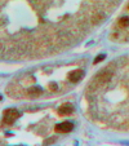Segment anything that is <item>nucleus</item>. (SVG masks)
Masks as SVG:
<instances>
[{
    "mask_svg": "<svg viewBox=\"0 0 129 146\" xmlns=\"http://www.w3.org/2000/svg\"><path fill=\"white\" fill-rule=\"evenodd\" d=\"M19 115H21V114H19L18 111L16 110V109H8V110L4 111L3 123H4V124H8V125H11V124L14 123V120H17V119L19 118Z\"/></svg>",
    "mask_w": 129,
    "mask_h": 146,
    "instance_id": "nucleus-1",
    "label": "nucleus"
},
{
    "mask_svg": "<svg viewBox=\"0 0 129 146\" xmlns=\"http://www.w3.org/2000/svg\"><path fill=\"white\" fill-rule=\"evenodd\" d=\"M50 89H52V91H56V89H57V86H54V84L50 86Z\"/></svg>",
    "mask_w": 129,
    "mask_h": 146,
    "instance_id": "nucleus-9",
    "label": "nucleus"
},
{
    "mask_svg": "<svg viewBox=\"0 0 129 146\" xmlns=\"http://www.w3.org/2000/svg\"><path fill=\"white\" fill-rule=\"evenodd\" d=\"M83 75H84L83 70H75V71H71L69 74V80L72 83H77L83 78Z\"/></svg>",
    "mask_w": 129,
    "mask_h": 146,
    "instance_id": "nucleus-3",
    "label": "nucleus"
},
{
    "mask_svg": "<svg viewBox=\"0 0 129 146\" xmlns=\"http://www.w3.org/2000/svg\"><path fill=\"white\" fill-rule=\"evenodd\" d=\"M28 94L32 97H38L41 94V88L40 87H31L30 89H28Z\"/></svg>",
    "mask_w": 129,
    "mask_h": 146,
    "instance_id": "nucleus-6",
    "label": "nucleus"
},
{
    "mask_svg": "<svg viewBox=\"0 0 129 146\" xmlns=\"http://www.w3.org/2000/svg\"><path fill=\"white\" fill-rule=\"evenodd\" d=\"M105 58H106V56L105 54H99L96 57V60H94V64H98V62H101V61H103Z\"/></svg>",
    "mask_w": 129,
    "mask_h": 146,
    "instance_id": "nucleus-8",
    "label": "nucleus"
},
{
    "mask_svg": "<svg viewBox=\"0 0 129 146\" xmlns=\"http://www.w3.org/2000/svg\"><path fill=\"white\" fill-rule=\"evenodd\" d=\"M72 128H74V125H72V123H70V121H63V123H60L56 125V132L58 133H69L72 131Z\"/></svg>",
    "mask_w": 129,
    "mask_h": 146,
    "instance_id": "nucleus-2",
    "label": "nucleus"
},
{
    "mask_svg": "<svg viewBox=\"0 0 129 146\" xmlns=\"http://www.w3.org/2000/svg\"><path fill=\"white\" fill-rule=\"evenodd\" d=\"M0 101H1V96H0Z\"/></svg>",
    "mask_w": 129,
    "mask_h": 146,
    "instance_id": "nucleus-10",
    "label": "nucleus"
},
{
    "mask_svg": "<svg viewBox=\"0 0 129 146\" xmlns=\"http://www.w3.org/2000/svg\"><path fill=\"white\" fill-rule=\"evenodd\" d=\"M111 79V72L108 71H102L98 74V76H97V82H99L101 84H103V83H107L108 80Z\"/></svg>",
    "mask_w": 129,
    "mask_h": 146,
    "instance_id": "nucleus-4",
    "label": "nucleus"
},
{
    "mask_svg": "<svg viewBox=\"0 0 129 146\" xmlns=\"http://www.w3.org/2000/svg\"><path fill=\"white\" fill-rule=\"evenodd\" d=\"M119 23H120V26H124V27H126V26H129V17H121L120 19H119Z\"/></svg>",
    "mask_w": 129,
    "mask_h": 146,
    "instance_id": "nucleus-7",
    "label": "nucleus"
},
{
    "mask_svg": "<svg viewBox=\"0 0 129 146\" xmlns=\"http://www.w3.org/2000/svg\"><path fill=\"white\" fill-rule=\"evenodd\" d=\"M72 111H74V108H72L70 104L62 105L60 109H58V114H60V115H70Z\"/></svg>",
    "mask_w": 129,
    "mask_h": 146,
    "instance_id": "nucleus-5",
    "label": "nucleus"
}]
</instances>
